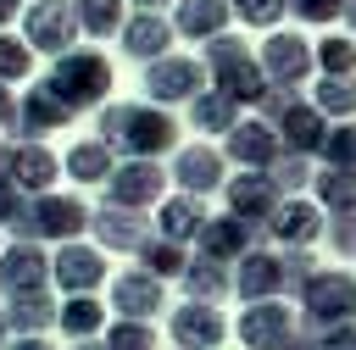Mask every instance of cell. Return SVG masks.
<instances>
[{"label":"cell","instance_id":"f1b7e54d","mask_svg":"<svg viewBox=\"0 0 356 350\" xmlns=\"http://www.w3.org/2000/svg\"><path fill=\"white\" fill-rule=\"evenodd\" d=\"M178 283H184V294L200 300V306H217V300L234 294V272H228L222 261H206V256H189V267H184Z\"/></svg>","mask_w":356,"mask_h":350},{"label":"cell","instance_id":"b9f144b4","mask_svg":"<svg viewBox=\"0 0 356 350\" xmlns=\"http://www.w3.org/2000/svg\"><path fill=\"white\" fill-rule=\"evenodd\" d=\"M228 11L239 17V22H250V28H273L278 33V17L289 11L284 0H228Z\"/></svg>","mask_w":356,"mask_h":350},{"label":"cell","instance_id":"ffe728a7","mask_svg":"<svg viewBox=\"0 0 356 350\" xmlns=\"http://www.w3.org/2000/svg\"><path fill=\"white\" fill-rule=\"evenodd\" d=\"M234 294L245 306L278 300L284 294V250H250L245 261H234Z\"/></svg>","mask_w":356,"mask_h":350},{"label":"cell","instance_id":"8992f818","mask_svg":"<svg viewBox=\"0 0 356 350\" xmlns=\"http://www.w3.org/2000/svg\"><path fill=\"white\" fill-rule=\"evenodd\" d=\"M195 94H206V67L189 56H161L145 67V106H189Z\"/></svg>","mask_w":356,"mask_h":350},{"label":"cell","instance_id":"30bf717a","mask_svg":"<svg viewBox=\"0 0 356 350\" xmlns=\"http://www.w3.org/2000/svg\"><path fill=\"white\" fill-rule=\"evenodd\" d=\"M161 194H167V167L156 161H122L106 178V206H122V211H145Z\"/></svg>","mask_w":356,"mask_h":350},{"label":"cell","instance_id":"60d3db41","mask_svg":"<svg viewBox=\"0 0 356 350\" xmlns=\"http://www.w3.org/2000/svg\"><path fill=\"white\" fill-rule=\"evenodd\" d=\"M33 72V50L17 39V33H0V83H17Z\"/></svg>","mask_w":356,"mask_h":350},{"label":"cell","instance_id":"4fadbf2b","mask_svg":"<svg viewBox=\"0 0 356 350\" xmlns=\"http://www.w3.org/2000/svg\"><path fill=\"white\" fill-rule=\"evenodd\" d=\"M228 161H222V150H211V144H178L172 150V183H178V194H211V189H222L228 183V172H222Z\"/></svg>","mask_w":356,"mask_h":350},{"label":"cell","instance_id":"11a10c76","mask_svg":"<svg viewBox=\"0 0 356 350\" xmlns=\"http://www.w3.org/2000/svg\"><path fill=\"white\" fill-rule=\"evenodd\" d=\"M345 22H350V33H356V0H345Z\"/></svg>","mask_w":356,"mask_h":350},{"label":"cell","instance_id":"ac0fdd59","mask_svg":"<svg viewBox=\"0 0 356 350\" xmlns=\"http://www.w3.org/2000/svg\"><path fill=\"white\" fill-rule=\"evenodd\" d=\"M222 194H228V217H239V222H256V228H267V217L278 211V189H273V178L267 172H234L228 183H222Z\"/></svg>","mask_w":356,"mask_h":350},{"label":"cell","instance_id":"e0dca14e","mask_svg":"<svg viewBox=\"0 0 356 350\" xmlns=\"http://www.w3.org/2000/svg\"><path fill=\"white\" fill-rule=\"evenodd\" d=\"M167 333H172V350H222V333H228V322H222V311H217V306L184 300V306L172 311Z\"/></svg>","mask_w":356,"mask_h":350},{"label":"cell","instance_id":"4316f807","mask_svg":"<svg viewBox=\"0 0 356 350\" xmlns=\"http://www.w3.org/2000/svg\"><path fill=\"white\" fill-rule=\"evenodd\" d=\"M56 306H61V300H56L50 289L6 300V328H11V339H44V333L56 328Z\"/></svg>","mask_w":356,"mask_h":350},{"label":"cell","instance_id":"3957f363","mask_svg":"<svg viewBox=\"0 0 356 350\" xmlns=\"http://www.w3.org/2000/svg\"><path fill=\"white\" fill-rule=\"evenodd\" d=\"M345 322H356V278L339 272V267H317L312 283L300 289V333L323 339Z\"/></svg>","mask_w":356,"mask_h":350},{"label":"cell","instance_id":"db71d44e","mask_svg":"<svg viewBox=\"0 0 356 350\" xmlns=\"http://www.w3.org/2000/svg\"><path fill=\"white\" fill-rule=\"evenodd\" d=\"M72 350H106V339H78Z\"/></svg>","mask_w":356,"mask_h":350},{"label":"cell","instance_id":"681fc988","mask_svg":"<svg viewBox=\"0 0 356 350\" xmlns=\"http://www.w3.org/2000/svg\"><path fill=\"white\" fill-rule=\"evenodd\" d=\"M11 117H17V100H11V89L0 83V128H11Z\"/></svg>","mask_w":356,"mask_h":350},{"label":"cell","instance_id":"f907efd6","mask_svg":"<svg viewBox=\"0 0 356 350\" xmlns=\"http://www.w3.org/2000/svg\"><path fill=\"white\" fill-rule=\"evenodd\" d=\"M11 17H22V0H0V33H6Z\"/></svg>","mask_w":356,"mask_h":350},{"label":"cell","instance_id":"f6af8a7d","mask_svg":"<svg viewBox=\"0 0 356 350\" xmlns=\"http://www.w3.org/2000/svg\"><path fill=\"white\" fill-rule=\"evenodd\" d=\"M295 100H300V89H284V83H267V94L256 100V117H261V122L273 128V122H278V117H284V111H289Z\"/></svg>","mask_w":356,"mask_h":350},{"label":"cell","instance_id":"c3c4849f","mask_svg":"<svg viewBox=\"0 0 356 350\" xmlns=\"http://www.w3.org/2000/svg\"><path fill=\"white\" fill-rule=\"evenodd\" d=\"M317 350H356V322H345V328L323 333V339H317Z\"/></svg>","mask_w":356,"mask_h":350},{"label":"cell","instance_id":"4dcf8cb0","mask_svg":"<svg viewBox=\"0 0 356 350\" xmlns=\"http://www.w3.org/2000/svg\"><path fill=\"white\" fill-rule=\"evenodd\" d=\"M61 167H67V178H72V183H106V178H111V167H117V156H111L100 139H78V144L67 150V161H61Z\"/></svg>","mask_w":356,"mask_h":350},{"label":"cell","instance_id":"e575fe53","mask_svg":"<svg viewBox=\"0 0 356 350\" xmlns=\"http://www.w3.org/2000/svg\"><path fill=\"white\" fill-rule=\"evenodd\" d=\"M317 183V211H356V172H312Z\"/></svg>","mask_w":356,"mask_h":350},{"label":"cell","instance_id":"8d00e7d4","mask_svg":"<svg viewBox=\"0 0 356 350\" xmlns=\"http://www.w3.org/2000/svg\"><path fill=\"white\" fill-rule=\"evenodd\" d=\"M267 178H273V189L289 200V194H300V189L312 183V161H306V156H295V150H278V156H273V167H267Z\"/></svg>","mask_w":356,"mask_h":350},{"label":"cell","instance_id":"484cf974","mask_svg":"<svg viewBox=\"0 0 356 350\" xmlns=\"http://www.w3.org/2000/svg\"><path fill=\"white\" fill-rule=\"evenodd\" d=\"M228 0H178L172 6V39H217V33H228Z\"/></svg>","mask_w":356,"mask_h":350},{"label":"cell","instance_id":"816d5d0a","mask_svg":"<svg viewBox=\"0 0 356 350\" xmlns=\"http://www.w3.org/2000/svg\"><path fill=\"white\" fill-rule=\"evenodd\" d=\"M6 350H50V339H11Z\"/></svg>","mask_w":356,"mask_h":350},{"label":"cell","instance_id":"7bdbcfd3","mask_svg":"<svg viewBox=\"0 0 356 350\" xmlns=\"http://www.w3.org/2000/svg\"><path fill=\"white\" fill-rule=\"evenodd\" d=\"M312 272H317L312 250H284V294H295V300H300V289L312 283Z\"/></svg>","mask_w":356,"mask_h":350},{"label":"cell","instance_id":"f5cc1de1","mask_svg":"<svg viewBox=\"0 0 356 350\" xmlns=\"http://www.w3.org/2000/svg\"><path fill=\"white\" fill-rule=\"evenodd\" d=\"M11 344V328H6V306H0V350Z\"/></svg>","mask_w":356,"mask_h":350},{"label":"cell","instance_id":"ee69618b","mask_svg":"<svg viewBox=\"0 0 356 350\" xmlns=\"http://www.w3.org/2000/svg\"><path fill=\"white\" fill-rule=\"evenodd\" d=\"M323 233H328V244H334L339 256H356V211H334V217H323Z\"/></svg>","mask_w":356,"mask_h":350},{"label":"cell","instance_id":"d6986e66","mask_svg":"<svg viewBox=\"0 0 356 350\" xmlns=\"http://www.w3.org/2000/svg\"><path fill=\"white\" fill-rule=\"evenodd\" d=\"M89 233H95V250L139 256V244L150 239V222H145L139 211H122V206H95V211H89Z\"/></svg>","mask_w":356,"mask_h":350},{"label":"cell","instance_id":"6da1fadb","mask_svg":"<svg viewBox=\"0 0 356 350\" xmlns=\"http://www.w3.org/2000/svg\"><path fill=\"white\" fill-rule=\"evenodd\" d=\"M111 156L122 150V161H156L167 150H178V122L161 106L145 100H122V106H100V133H95Z\"/></svg>","mask_w":356,"mask_h":350},{"label":"cell","instance_id":"603a6c76","mask_svg":"<svg viewBox=\"0 0 356 350\" xmlns=\"http://www.w3.org/2000/svg\"><path fill=\"white\" fill-rule=\"evenodd\" d=\"M122 56H134V61H161V56H172V22L161 17V11H134L128 22H122Z\"/></svg>","mask_w":356,"mask_h":350},{"label":"cell","instance_id":"5bb4252c","mask_svg":"<svg viewBox=\"0 0 356 350\" xmlns=\"http://www.w3.org/2000/svg\"><path fill=\"white\" fill-rule=\"evenodd\" d=\"M195 244H200L206 261L234 267V261H245L250 250H261V228H256V222H239V217H206V228L195 233Z\"/></svg>","mask_w":356,"mask_h":350},{"label":"cell","instance_id":"cb8c5ba5","mask_svg":"<svg viewBox=\"0 0 356 350\" xmlns=\"http://www.w3.org/2000/svg\"><path fill=\"white\" fill-rule=\"evenodd\" d=\"M273 133H278V144L284 150H295V156H317L323 150V139H328V117L317 111V106H306V100H295L278 122H273Z\"/></svg>","mask_w":356,"mask_h":350},{"label":"cell","instance_id":"83f0119b","mask_svg":"<svg viewBox=\"0 0 356 350\" xmlns=\"http://www.w3.org/2000/svg\"><path fill=\"white\" fill-rule=\"evenodd\" d=\"M200 228H206V206H200L195 194H172V200H161V211H156V239L189 244Z\"/></svg>","mask_w":356,"mask_h":350},{"label":"cell","instance_id":"74e56055","mask_svg":"<svg viewBox=\"0 0 356 350\" xmlns=\"http://www.w3.org/2000/svg\"><path fill=\"white\" fill-rule=\"evenodd\" d=\"M312 106L323 117H356V78H323L317 94H312Z\"/></svg>","mask_w":356,"mask_h":350},{"label":"cell","instance_id":"d4e9b609","mask_svg":"<svg viewBox=\"0 0 356 350\" xmlns=\"http://www.w3.org/2000/svg\"><path fill=\"white\" fill-rule=\"evenodd\" d=\"M278 150H284L278 133H273L261 117H250V122H234V128H228V150H222V161H239V167H250V172H267Z\"/></svg>","mask_w":356,"mask_h":350},{"label":"cell","instance_id":"f546056e","mask_svg":"<svg viewBox=\"0 0 356 350\" xmlns=\"http://www.w3.org/2000/svg\"><path fill=\"white\" fill-rule=\"evenodd\" d=\"M56 328L78 344V339H100V328H106V306L95 300V294H67L61 306H56Z\"/></svg>","mask_w":356,"mask_h":350},{"label":"cell","instance_id":"ba28073f","mask_svg":"<svg viewBox=\"0 0 356 350\" xmlns=\"http://www.w3.org/2000/svg\"><path fill=\"white\" fill-rule=\"evenodd\" d=\"M78 39V22H72V0H33L22 11V44L28 50H44V56H67Z\"/></svg>","mask_w":356,"mask_h":350},{"label":"cell","instance_id":"d6a6232c","mask_svg":"<svg viewBox=\"0 0 356 350\" xmlns=\"http://www.w3.org/2000/svg\"><path fill=\"white\" fill-rule=\"evenodd\" d=\"M234 122H239V106L222 100L217 89H206V94L189 100V128H200V133H228Z\"/></svg>","mask_w":356,"mask_h":350},{"label":"cell","instance_id":"8fae6325","mask_svg":"<svg viewBox=\"0 0 356 350\" xmlns=\"http://www.w3.org/2000/svg\"><path fill=\"white\" fill-rule=\"evenodd\" d=\"M256 67L267 72V83H284V89H300V83L317 72V61H312V44H306L300 33H267V39H261V56H256Z\"/></svg>","mask_w":356,"mask_h":350},{"label":"cell","instance_id":"6f0895ef","mask_svg":"<svg viewBox=\"0 0 356 350\" xmlns=\"http://www.w3.org/2000/svg\"><path fill=\"white\" fill-rule=\"evenodd\" d=\"M284 350H317V344H312V339L300 333V339H295V344H284Z\"/></svg>","mask_w":356,"mask_h":350},{"label":"cell","instance_id":"f35d334b","mask_svg":"<svg viewBox=\"0 0 356 350\" xmlns=\"http://www.w3.org/2000/svg\"><path fill=\"white\" fill-rule=\"evenodd\" d=\"M317 156L328 161V172H356V122L328 128V139H323V150H317Z\"/></svg>","mask_w":356,"mask_h":350},{"label":"cell","instance_id":"44dd1931","mask_svg":"<svg viewBox=\"0 0 356 350\" xmlns=\"http://www.w3.org/2000/svg\"><path fill=\"white\" fill-rule=\"evenodd\" d=\"M161 300H167V289L150 272H139V267H128V272L111 278V306H117L122 322H150L161 311Z\"/></svg>","mask_w":356,"mask_h":350},{"label":"cell","instance_id":"7402d4cb","mask_svg":"<svg viewBox=\"0 0 356 350\" xmlns=\"http://www.w3.org/2000/svg\"><path fill=\"white\" fill-rule=\"evenodd\" d=\"M261 233H273L284 250H306V244L323 233V211H317L312 200L289 194V200H278V211L267 217V228H261Z\"/></svg>","mask_w":356,"mask_h":350},{"label":"cell","instance_id":"9a60e30c","mask_svg":"<svg viewBox=\"0 0 356 350\" xmlns=\"http://www.w3.org/2000/svg\"><path fill=\"white\" fill-rule=\"evenodd\" d=\"M50 283H61L67 294H95L100 283H106V250H95V244H56V256H50Z\"/></svg>","mask_w":356,"mask_h":350},{"label":"cell","instance_id":"2e32d148","mask_svg":"<svg viewBox=\"0 0 356 350\" xmlns=\"http://www.w3.org/2000/svg\"><path fill=\"white\" fill-rule=\"evenodd\" d=\"M67 122H72V111H67V106H61V100H56V94L44 89V78H39V83H33V89H28L22 100H17L11 133H17L22 144H39L44 133H56V128H67Z\"/></svg>","mask_w":356,"mask_h":350},{"label":"cell","instance_id":"836d02e7","mask_svg":"<svg viewBox=\"0 0 356 350\" xmlns=\"http://www.w3.org/2000/svg\"><path fill=\"white\" fill-rule=\"evenodd\" d=\"M139 261H145L139 272H150L156 283H161V278H184V267H189L184 244H172V239H156V233H150V239L139 244Z\"/></svg>","mask_w":356,"mask_h":350},{"label":"cell","instance_id":"7dc6e473","mask_svg":"<svg viewBox=\"0 0 356 350\" xmlns=\"http://www.w3.org/2000/svg\"><path fill=\"white\" fill-rule=\"evenodd\" d=\"M22 206H28V200H22V194H17V189H11V183H6V172H0V222H6V228H11V222H17V217H22Z\"/></svg>","mask_w":356,"mask_h":350},{"label":"cell","instance_id":"5b68a950","mask_svg":"<svg viewBox=\"0 0 356 350\" xmlns=\"http://www.w3.org/2000/svg\"><path fill=\"white\" fill-rule=\"evenodd\" d=\"M89 228V206L78 200V194H33L28 206H22V217L11 222V233L17 239H28V244H44V239H56V244H72L78 233Z\"/></svg>","mask_w":356,"mask_h":350},{"label":"cell","instance_id":"9c48e42d","mask_svg":"<svg viewBox=\"0 0 356 350\" xmlns=\"http://www.w3.org/2000/svg\"><path fill=\"white\" fill-rule=\"evenodd\" d=\"M239 339H245V350H284L300 339V317L284 300H256L239 311Z\"/></svg>","mask_w":356,"mask_h":350},{"label":"cell","instance_id":"d590c367","mask_svg":"<svg viewBox=\"0 0 356 350\" xmlns=\"http://www.w3.org/2000/svg\"><path fill=\"white\" fill-rule=\"evenodd\" d=\"M312 61H317V72H323V78H350V72H356V39H345V33L317 39Z\"/></svg>","mask_w":356,"mask_h":350},{"label":"cell","instance_id":"ab89813d","mask_svg":"<svg viewBox=\"0 0 356 350\" xmlns=\"http://www.w3.org/2000/svg\"><path fill=\"white\" fill-rule=\"evenodd\" d=\"M106 350H156V328L150 322H111L106 328Z\"/></svg>","mask_w":356,"mask_h":350},{"label":"cell","instance_id":"7c38bea8","mask_svg":"<svg viewBox=\"0 0 356 350\" xmlns=\"http://www.w3.org/2000/svg\"><path fill=\"white\" fill-rule=\"evenodd\" d=\"M50 283V256L44 244H28V239H11L0 250V294L17 300V294H39Z\"/></svg>","mask_w":356,"mask_h":350},{"label":"cell","instance_id":"52a82bcc","mask_svg":"<svg viewBox=\"0 0 356 350\" xmlns=\"http://www.w3.org/2000/svg\"><path fill=\"white\" fill-rule=\"evenodd\" d=\"M0 172H6V183H11L22 200H33V194H50V183L61 178V161H56L44 144L11 139V144H0Z\"/></svg>","mask_w":356,"mask_h":350},{"label":"cell","instance_id":"277c9868","mask_svg":"<svg viewBox=\"0 0 356 350\" xmlns=\"http://www.w3.org/2000/svg\"><path fill=\"white\" fill-rule=\"evenodd\" d=\"M44 89L78 117V111H89V106H100V100L111 94V61H106L100 50H67V56H56V67L44 72Z\"/></svg>","mask_w":356,"mask_h":350},{"label":"cell","instance_id":"1f68e13d","mask_svg":"<svg viewBox=\"0 0 356 350\" xmlns=\"http://www.w3.org/2000/svg\"><path fill=\"white\" fill-rule=\"evenodd\" d=\"M72 22H78V33H89V39H111V33H122V0H72Z\"/></svg>","mask_w":356,"mask_h":350},{"label":"cell","instance_id":"7a4b0ae2","mask_svg":"<svg viewBox=\"0 0 356 350\" xmlns=\"http://www.w3.org/2000/svg\"><path fill=\"white\" fill-rule=\"evenodd\" d=\"M200 67L211 72L217 94H222V100H234V106H256V100L267 94V72L256 67L250 44H245V39H234V33H217V39H206V56H200Z\"/></svg>","mask_w":356,"mask_h":350},{"label":"cell","instance_id":"9f6ffc18","mask_svg":"<svg viewBox=\"0 0 356 350\" xmlns=\"http://www.w3.org/2000/svg\"><path fill=\"white\" fill-rule=\"evenodd\" d=\"M134 6H139V11H161L167 0H134Z\"/></svg>","mask_w":356,"mask_h":350},{"label":"cell","instance_id":"bcb514c9","mask_svg":"<svg viewBox=\"0 0 356 350\" xmlns=\"http://www.w3.org/2000/svg\"><path fill=\"white\" fill-rule=\"evenodd\" d=\"M300 22H334V17H345V0H284Z\"/></svg>","mask_w":356,"mask_h":350}]
</instances>
